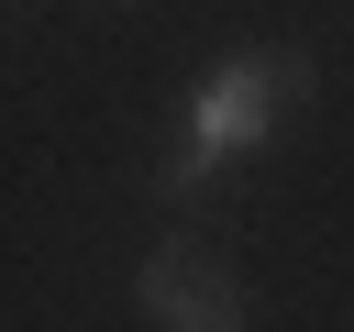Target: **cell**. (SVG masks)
I'll list each match as a JSON object with an SVG mask.
<instances>
[{
    "mask_svg": "<svg viewBox=\"0 0 354 332\" xmlns=\"http://www.w3.org/2000/svg\"><path fill=\"white\" fill-rule=\"evenodd\" d=\"M310 100V55L299 44H277V55H221L210 77H199V100H188V133H177V188H199L210 166H232L243 144H266L288 111Z\"/></svg>",
    "mask_w": 354,
    "mask_h": 332,
    "instance_id": "cell-1",
    "label": "cell"
},
{
    "mask_svg": "<svg viewBox=\"0 0 354 332\" xmlns=\"http://www.w3.org/2000/svg\"><path fill=\"white\" fill-rule=\"evenodd\" d=\"M133 310H144L155 332H243V321H254V288H243L232 255H210V243H155V255L133 266Z\"/></svg>",
    "mask_w": 354,
    "mask_h": 332,
    "instance_id": "cell-2",
    "label": "cell"
}]
</instances>
